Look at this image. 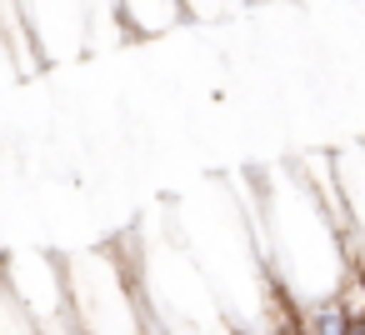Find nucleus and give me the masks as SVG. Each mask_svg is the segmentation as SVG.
I'll list each match as a JSON object with an SVG mask.
<instances>
[{"label":"nucleus","mask_w":365,"mask_h":335,"mask_svg":"<svg viewBox=\"0 0 365 335\" xmlns=\"http://www.w3.org/2000/svg\"><path fill=\"white\" fill-rule=\"evenodd\" d=\"M250 230L290 315L305 305L335 300L350 290V280H360L350 260L345 215L320 195L305 165L265 170L260 200L250 205Z\"/></svg>","instance_id":"obj_1"},{"label":"nucleus","mask_w":365,"mask_h":335,"mask_svg":"<svg viewBox=\"0 0 365 335\" xmlns=\"http://www.w3.org/2000/svg\"><path fill=\"white\" fill-rule=\"evenodd\" d=\"M66 295H71V320L81 335H155L130 275V255H120L115 245L71 255Z\"/></svg>","instance_id":"obj_2"},{"label":"nucleus","mask_w":365,"mask_h":335,"mask_svg":"<svg viewBox=\"0 0 365 335\" xmlns=\"http://www.w3.org/2000/svg\"><path fill=\"white\" fill-rule=\"evenodd\" d=\"M330 170H335L345 230H350V260H355V245H365V140H355L350 150H335Z\"/></svg>","instance_id":"obj_3"},{"label":"nucleus","mask_w":365,"mask_h":335,"mask_svg":"<svg viewBox=\"0 0 365 335\" xmlns=\"http://www.w3.org/2000/svg\"><path fill=\"white\" fill-rule=\"evenodd\" d=\"M115 11L145 36V31H165V26H175L180 11H185V0H115Z\"/></svg>","instance_id":"obj_4"},{"label":"nucleus","mask_w":365,"mask_h":335,"mask_svg":"<svg viewBox=\"0 0 365 335\" xmlns=\"http://www.w3.org/2000/svg\"><path fill=\"white\" fill-rule=\"evenodd\" d=\"M0 335H41L36 315H31V310L21 305V295L11 290L6 270H0Z\"/></svg>","instance_id":"obj_5"},{"label":"nucleus","mask_w":365,"mask_h":335,"mask_svg":"<svg viewBox=\"0 0 365 335\" xmlns=\"http://www.w3.org/2000/svg\"><path fill=\"white\" fill-rule=\"evenodd\" d=\"M255 335H305V330H300V320H295V315H280V320H270V325H260Z\"/></svg>","instance_id":"obj_6"},{"label":"nucleus","mask_w":365,"mask_h":335,"mask_svg":"<svg viewBox=\"0 0 365 335\" xmlns=\"http://www.w3.org/2000/svg\"><path fill=\"white\" fill-rule=\"evenodd\" d=\"M355 320H360V325H365V305H360V310H355Z\"/></svg>","instance_id":"obj_7"}]
</instances>
